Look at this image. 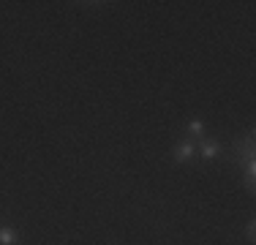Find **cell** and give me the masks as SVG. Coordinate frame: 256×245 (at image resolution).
Wrapping results in <instances>:
<instances>
[{
  "label": "cell",
  "mask_w": 256,
  "mask_h": 245,
  "mask_svg": "<svg viewBox=\"0 0 256 245\" xmlns=\"http://www.w3.org/2000/svg\"><path fill=\"white\" fill-rule=\"evenodd\" d=\"M234 152H237V158H240V161H254V136L248 134L243 142H237Z\"/></svg>",
  "instance_id": "1"
},
{
  "label": "cell",
  "mask_w": 256,
  "mask_h": 245,
  "mask_svg": "<svg viewBox=\"0 0 256 245\" xmlns=\"http://www.w3.org/2000/svg\"><path fill=\"white\" fill-rule=\"evenodd\" d=\"M194 155H196V147L191 145V142H183V145L177 147V152H174V158H177V161H191Z\"/></svg>",
  "instance_id": "2"
},
{
  "label": "cell",
  "mask_w": 256,
  "mask_h": 245,
  "mask_svg": "<svg viewBox=\"0 0 256 245\" xmlns=\"http://www.w3.org/2000/svg\"><path fill=\"white\" fill-rule=\"evenodd\" d=\"M14 243H16V232L0 226V245H14Z\"/></svg>",
  "instance_id": "3"
},
{
  "label": "cell",
  "mask_w": 256,
  "mask_h": 245,
  "mask_svg": "<svg viewBox=\"0 0 256 245\" xmlns=\"http://www.w3.org/2000/svg\"><path fill=\"white\" fill-rule=\"evenodd\" d=\"M218 152V145H212V142H205V147H202V155L205 158H212Z\"/></svg>",
  "instance_id": "4"
},
{
  "label": "cell",
  "mask_w": 256,
  "mask_h": 245,
  "mask_svg": "<svg viewBox=\"0 0 256 245\" xmlns=\"http://www.w3.org/2000/svg\"><path fill=\"white\" fill-rule=\"evenodd\" d=\"M188 131H191V134H196V136H202V134H205V125H202L199 120H191V123H188Z\"/></svg>",
  "instance_id": "5"
}]
</instances>
